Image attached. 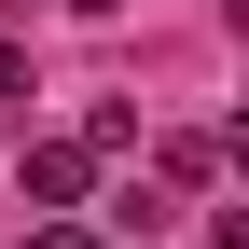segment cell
<instances>
[{"label":"cell","instance_id":"cell-2","mask_svg":"<svg viewBox=\"0 0 249 249\" xmlns=\"http://www.w3.org/2000/svg\"><path fill=\"white\" fill-rule=\"evenodd\" d=\"M14 83H28V55H14V42H0V97H14Z\"/></svg>","mask_w":249,"mask_h":249},{"label":"cell","instance_id":"cell-1","mask_svg":"<svg viewBox=\"0 0 249 249\" xmlns=\"http://www.w3.org/2000/svg\"><path fill=\"white\" fill-rule=\"evenodd\" d=\"M83 180H97L83 139H42V152H28V194H42V208H83Z\"/></svg>","mask_w":249,"mask_h":249},{"label":"cell","instance_id":"cell-3","mask_svg":"<svg viewBox=\"0 0 249 249\" xmlns=\"http://www.w3.org/2000/svg\"><path fill=\"white\" fill-rule=\"evenodd\" d=\"M28 249H83V235H70V222H42V235H28Z\"/></svg>","mask_w":249,"mask_h":249}]
</instances>
